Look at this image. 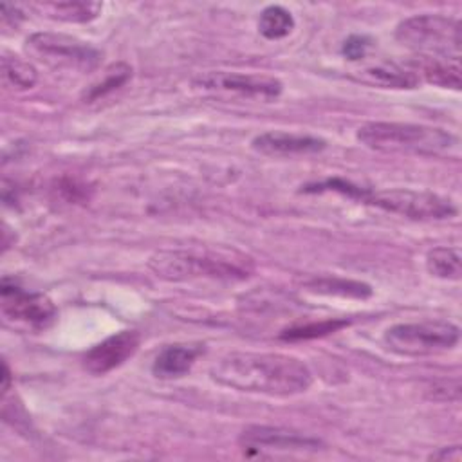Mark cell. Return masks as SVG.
<instances>
[{"instance_id": "cell-11", "label": "cell", "mask_w": 462, "mask_h": 462, "mask_svg": "<svg viewBox=\"0 0 462 462\" xmlns=\"http://www.w3.org/2000/svg\"><path fill=\"white\" fill-rule=\"evenodd\" d=\"M139 343L141 337L135 330H119L83 356V368L92 375H105L128 361L137 352Z\"/></svg>"}, {"instance_id": "cell-12", "label": "cell", "mask_w": 462, "mask_h": 462, "mask_svg": "<svg viewBox=\"0 0 462 462\" xmlns=\"http://www.w3.org/2000/svg\"><path fill=\"white\" fill-rule=\"evenodd\" d=\"M251 146L256 152L271 157H298V155H310L325 150L327 141L310 134L271 130V132L258 134L251 141Z\"/></svg>"}, {"instance_id": "cell-26", "label": "cell", "mask_w": 462, "mask_h": 462, "mask_svg": "<svg viewBox=\"0 0 462 462\" xmlns=\"http://www.w3.org/2000/svg\"><path fill=\"white\" fill-rule=\"evenodd\" d=\"M462 457V451H460V446H446V448H440L439 451L431 453L430 455V460H460Z\"/></svg>"}, {"instance_id": "cell-20", "label": "cell", "mask_w": 462, "mask_h": 462, "mask_svg": "<svg viewBox=\"0 0 462 462\" xmlns=\"http://www.w3.org/2000/svg\"><path fill=\"white\" fill-rule=\"evenodd\" d=\"M307 285L319 294H334L343 298H368L372 294V287L368 283L345 278H314Z\"/></svg>"}, {"instance_id": "cell-9", "label": "cell", "mask_w": 462, "mask_h": 462, "mask_svg": "<svg viewBox=\"0 0 462 462\" xmlns=\"http://www.w3.org/2000/svg\"><path fill=\"white\" fill-rule=\"evenodd\" d=\"M238 444L245 455H256L267 449L274 451H316L323 444L319 439L282 426L253 424L242 430Z\"/></svg>"}, {"instance_id": "cell-13", "label": "cell", "mask_w": 462, "mask_h": 462, "mask_svg": "<svg viewBox=\"0 0 462 462\" xmlns=\"http://www.w3.org/2000/svg\"><path fill=\"white\" fill-rule=\"evenodd\" d=\"M420 79V76L437 87L460 90L462 85V69L460 60L453 58H435V56H413L406 63Z\"/></svg>"}, {"instance_id": "cell-4", "label": "cell", "mask_w": 462, "mask_h": 462, "mask_svg": "<svg viewBox=\"0 0 462 462\" xmlns=\"http://www.w3.org/2000/svg\"><path fill=\"white\" fill-rule=\"evenodd\" d=\"M395 40L415 56L460 60L462 27L458 18L422 13L401 20L395 27Z\"/></svg>"}, {"instance_id": "cell-10", "label": "cell", "mask_w": 462, "mask_h": 462, "mask_svg": "<svg viewBox=\"0 0 462 462\" xmlns=\"http://www.w3.org/2000/svg\"><path fill=\"white\" fill-rule=\"evenodd\" d=\"M193 85L206 90L235 92L247 97L273 99L282 94V81L271 76L260 74H240L229 70H209L193 78Z\"/></svg>"}, {"instance_id": "cell-3", "label": "cell", "mask_w": 462, "mask_h": 462, "mask_svg": "<svg viewBox=\"0 0 462 462\" xmlns=\"http://www.w3.org/2000/svg\"><path fill=\"white\" fill-rule=\"evenodd\" d=\"M359 143L379 152L419 153V155H446L457 148V137L442 128L395 123L370 121L357 128Z\"/></svg>"}, {"instance_id": "cell-6", "label": "cell", "mask_w": 462, "mask_h": 462, "mask_svg": "<svg viewBox=\"0 0 462 462\" xmlns=\"http://www.w3.org/2000/svg\"><path fill=\"white\" fill-rule=\"evenodd\" d=\"M359 200L413 220H444L457 215V206L449 199L431 191H417L406 188L374 191L363 188Z\"/></svg>"}, {"instance_id": "cell-15", "label": "cell", "mask_w": 462, "mask_h": 462, "mask_svg": "<svg viewBox=\"0 0 462 462\" xmlns=\"http://www.w3.org/2000/svg\"><path fill=\"white\" fill-rule=\"evenodd\" d=\"M31 9L38 11L42 16L67 23H85L96 20L101 14L103 4L90 0H52V2H34Z\"/></svg>"}, {"instance_id": "cell-19", "label": "cell", "mask_w": 462, "mask_h": 462, "mask_svg": "<svg viewBox=\"0 0 462 462\" xmlns=\"http://www.w3.org/2000/svg\"><path fill=\"white\" fill-rule=\"evenodd\" d=\"M2 74L4 79L18 90L32 88L38 81V70L34 69L32 63L7 52H4L2 56Z\"/></svg>"}, {"instance_id": "cell-14", "label": "cell", "mask_w": 462, "mask_h": 462, "mask_svg": "<svg viewBox=\"0 0 462 462\" xmlns=\"http://www.w3.org/2000/svg\"><path fill=\"white\" fill-rule=\"evenodd\" d=\"M200 354V345H168L155 356L152 372L159 379H179L191 370Z\"/></svg>"}, {"instance_id": "cell-7", "label": "cell", "mask_w": 462, "mask_h": 462, "mask_svg": "<svg viewBox=\"0 0 462 462\" xmlns=\"http://www.w3.org/2000/svg\"><path fill=\"white\" fill-rule=\"evenodd\" d=\"M25 49L54 69L88 72L101 60V52L88 42L63 32H34L25 40Z\"/></svg>"}, {"instance_id": "cell-16", "label": "cell", "mask_w": 462, "mask_h": 462, "mask_svg": "<svg viewBox=\"0 0 462 462\" xmlns=\"http://www.w3.org/2000/svg\"><path fill=\"white\" fill-rule=\"evenodd\" d=\"M359 79L383 88H415L419 85L417 74L408 65H399L392 61L370 65L359 70Z\"/></svg>"}, {"instance_id": "cell-22", "label": "cell", "mask_w": 462, "mask_h": 462, "mask_svg": "<svg viewBox=\"0 0 462 462\" xmlns=\"http://www.w3.org/2000/svg\"><path fill=\"white\" fill-rule=\"evenodd\" d=\"M348 319H323V321H312V323H305V325H296L291 328H285L280 337L285 341H301V339H314V337H321L327 336L330 332H337L339 328L346 327Z\"/></svg>"}, {"instance_id": "cell-25", "label": "cell", "mask_w": 462, "mask_h": 462, "mask_svg": "<svg viewBox=\"0 0 462 462\" xmlns=\"http://www.w3.org/2000/svg\"><path fill=\"white\" fill-rule=\"evenodd\" d=\"M23 18V13L20 9V5H13V4H2V20L4 23H11V25H18Z\"/></svg>"}, {"instance_id": "cell-2", "label": "cell", "mask_w": 462, "mask_h": 462, "mask_svg": "<svg viewBox=\"0 0 462 462\" xmlns=\"http://www.w3.org/2000/svg\"><path fill=\"white\" fill-rule=\"evenodd\" d=\"M148 269L166 282L245 280L253 274L254 263L238 251L161 249L148 258Z\"/></svg>"}, {"instance_id": "cell-24", "label": "cell", "mask_w": 462, "mask_h": 462, "mask_svg": "<svg viewBox=\"0 0 462 462\" xmlns=\"http://www.w3.org/2000/svg\"><path fill=\"white\" fill-rule=\"evenodd\" d=\"M428 393L431 399H437V401H458L460 383H458V379L437 381L428 388Z\"/></svg>"}, {"instance_id": "cell-27", "label": "cell", "mask_w": 462, "mask_h": 462, "mask_svg": "<svg viewBox=\"0 0 462 462\" xmlns=\"http://www.w3.org/2000/svg\"><path fill=\"white\" fill-rule=\"evenodd\" d=\"M9 384H11V370H9V365L4 361L2 363V392L4 393L9 390Z\"/></svg>"}, {"instance_id": "cell-5", "label": "cell", "mask_w": 462, "mask_h": 462, "mask_svg": "<svg viewBox=\"0 0 462 462\" xmlns=\"http://www.w3.org/2000/svg\"><path fill=\"white\" fill-rule=\"evenodd\" d=\"M460 339V328L451 321L428 319L413 323H395L386 328L383 341L384 345L408 357L430 356L455 348Z\"/></svg>"}, {"instance_id": "cell-1", "label": "cell", "mask_w": 462, "mask_h": 462, "mask_svg": "<svg viewBox=\"0 0 462 462\" xmlns=\"http://www.w3.org/2000/svg\"><path fill=\"white\" fill-rule=\"evenodd\" d=\"M209 375L220 386L269 397L298 395L312 384L309 365L280 352H229L209 368Z\"/></svg>"}, {"instance_id": "cell-8", "label": "cell", "mask_w": 462, "mask_h": 462, "mask_svg": "<svg viewBox=\"0 0 462 462\" xmlns=\"http://www.w3.org/2000/svg\"><path fill=\"white\" fill-rule=\"evenodd\" d=\"M0 310L7 323L32 330L45 328L56 318V307L45 294L27 291L9 278H2Z\"/></svg>"}, {"instance_id": "cell-17", "label": "cell", "mask_w": 462, "mask_h": 462, "mask_svg": "<svg viewBox=\"0 0 462 462\" xmlns=\"http://www.w3.org/2000/svg\"><path fill=\"white\" fill-rule=\"evenodd\" d=\"M426 269L440 280H458L462 274V256L458 247H433L426 254Z\"/></svg>"}, {"instance_id": "cell-18", "label": "cell", "mask_w": 462, "mask_h": 462, "mask_svg": "<svg viewBox=\"0 0 462 462\" xmlns=\"http://www.w3.org/2000/svg\"><path fill=\"white\" fill-rule=\"evenodd\" d=\"M294 25V16L282 5H267L258 18V31L267 40H282L289 36Z\"/></svg>"}, {"instance_id": "cell-21", "label": "cell", "mask_w": 462, "mask_h": 462, "mask_svg": "<svg viewBox=\"0 0 462 462\" xmlns=\"http://www.w3.org/2000/svg\"><path fill=\"white\" fill-rule=\"evenodd\" d=\"M130 78H132V67H130V65H126V63H123V61L114 63V65H110V67L105 70L103 78H101L97 83H94V85L88 88V92H85V99H87V101L99 99V97H103V96L114 92L116 88L123 87Z\"/></svg>"}, {"instance_id": "cell-23", "label": "cell", "mask_w": 462, "mask_h": 462, "mask_svg": "<svg viewBox=\"0 0 462 462\" xmlns=\"http://www.w3.org/2000/svg\"><path fill=\"white\" fill-rule=\"evenodd\" d=\"M370 45L372 40L366 34H350L341 45V54L350 61H357L366 56Z\"/></svg>"}]
</instances>
